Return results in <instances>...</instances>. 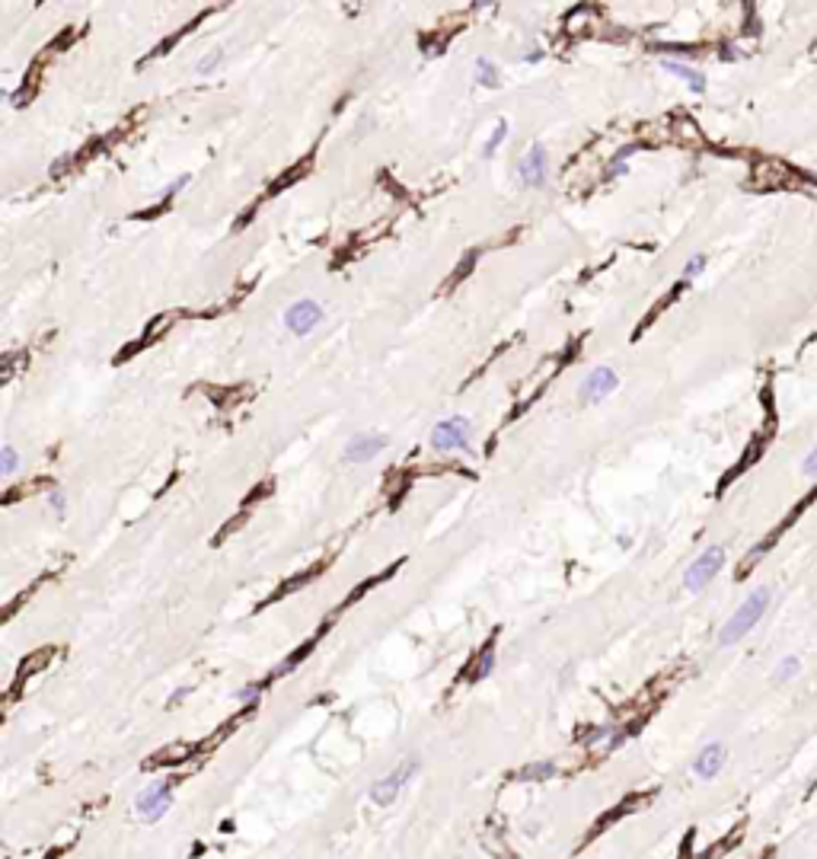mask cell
<instances>
[{"label":"cell","mask_w":817,"mask_h":859,"mask_svg":"<svg viewBox=\"0 0 817 859\" xmlns=\"http://www.w3.org/2000/svg\"><path fill=\"white\" fill-rule=\"evenodd\" d=\"M476 83H479V87H488V90H495L498 83H502V77H498V67L492 64V61L479 58V61H476Z\"/></svg>","instance_id":"obj_15"},{"label":"cell","mask_w":817,"mask_h":859,"mask_svg":"<svg viewBox=\"0 0 817 859\" xmlns=\"http://www.w3.org/2000/svg\"><path fill=\"white\" fill-rule=\"evenodd\" d=\"M629 732L626 728H613V725H600V728H594L591 735H585L581 741L587 744V748H603V751H613L616 744H623V738H626Z\"/></svg>","instance_id":"obj_11"},{"label":"cell","mask_w":817,"mask_h":859,"mask_svg":"<svg viewBox=\"0 0 817 859\" xmlns=\"http://www.w3.org/2000/svg\"><path fill=\"white\" fill-rule=\"evenodd\" d=\"M801 473H805V476H817V447L811 451L808 457H805V463H801Z\"/></svg>","instance_id":"obj_25"},{"label":"cell","mask_w":817,"mask_h":859,"mask_svg":"<svg viewBox=\"0 0 817 859\" xmlns=\"http://www.w3.org/2000/svg\"><path fill=\"white\" fill-rule=\"evenodd\" d=\"M725 760H728L725 744H722V741H712V744H706V748L696 754L693 773H696L699 779H715L718 773H722V767H725Z\"/></svg>","instance_id":"obj_8"},{"label":"cell","mask_w":817,"mask_h":859,"mask_svg":"<svg viewBox=\"0 0 817 859\" xmlns=\"http://www.w3.org/2000/svg\"><path fill=\"white\" fill-rule=\"evenodd\" d=\"M616 383H619L616 371H610V368H594V371L587 374L585 383H581L578 397L585 399V403H597V399H603L607 393H613Z\"/></svg>","instance_id":"obj_7"},{"label":"cell","mask_w":817,"mask_h":859,"mask_svg":"<svg viewBox=\"0 0 817 859\" xmlns=\"http://www.w3.org/2000/svg\"><path fill=\"white\" fill-rule=\"evenodd\" d=\"M51 508H55L58 514H64V496H61V492H51Z\"/></svg>","instance_id":"obj_28"},{"label":"cell","mask_w":817,"mask_h":859,"mask_svg":"<svg viewBox=\"0 0 817 859\" xmlns=\"http://www.w3.org/2000/svg\"><path fill=\"white\" fill-rule=\"evenodd\" d=\"M320 320H322V307L316 304V300H297V304L284 314V326H288L294 336H306V332H313Z\"/></svg>","instance_id":"obj_6"},{"label":"cell","mask_w":817,"mask_h":859,"mask_svg":"<svg viewBox=\"0 0 817 859\" xmlns=\"http://www.w3.org/2000/svg\"><path fill=\"white\" fill-rule=\"evenodd\" d=\"M221 58H223V51H221V48L211 51L208 58L199 61V71H201V74H211V71H217V61H221Z\"/></svg>","instance_id":"obj_24"},{"label":"cell","mask_w":817,"mask_h":859,"mask_svg":"<svg viewBox=\"0 0 817 859\" xmlns=\"http://www.w3.org/2000/svg\"><path fill=\"white\" fill-rule=\"evenodd\" d=\"M540 58H543V51H540V48H537V51H527V55H524V61H527V64H533V61H540Z\"/></svg>","instance_id":"obj_29"},{"label":"cell","mask_w":817,"mask_h":859,"mask_svg":"<svg viewBox=\"0 0 817 859\" xmlns=\"http://www.w3.org/2000/svg\"><path fill=\"white\" fill-rule=\"evenodd\" d=\"M636 150H639V144H626V147H619V150H616V157H613V160H623V163H626V160L632 157Z\"/></svg>","instance_id":"obj_27"},{"label":"cell","mask_w":817,"mask_h":859,"mask_svg":"<svg viewBox=\"0 0 817 859\" xmlns=\"http://www.w3.org/2000/svg\"><path fill=\"white\" fill-rule=\"evenodd\" d=\"M798 671H801V661L795 658V655H785V658L776 664V671H773V680L785 684V680H792L795 674H798Z\"/></svg>","instance_id":"obj_18"},{"label":"cell","mask_w":817,"mask_h":859,"mask_svg":"<svg viewBox=\"0 0 817 859\" xmlns=\"http://www.w3.org/2000/svg\"><path fill=\"white\" fill-rule=\"evenodd\" d=\"M51 655H55V649H42V652H35L29 661H23V664H19V671H17V680H19V684L33 678L35 671H42V668H45V664H48V661H51Z\"/></svg>","instance_id":"obj_14"},{"label":"cell","mask_w":817,"mask_h":859,"mask_svg":"<svg viewBox=\"0 0 817 859\" xmlns=\"http://www.w3.org/2000/svg\"><path fill=\"white\" fill-rule=\"evenodd\" d=\"M492 664H495V655H492V645H486V649H482V652H479L476 664H472V668H470V674H466V678H472V680L486 678L488 671H492Z\"/></svg>","instance_id":"obj_19"},{"label":"cell","mask_w":817,"mask_h":859,"mask_svg":"<svg viewBox=\"0 0 817 859\" xmlns=\"http://www.w3.org/2000/svg\"><path fill=\"white\" fill-rule=\"evenodd\" d=\"M0 457H3V460H0V473H3V476H13V470H17V463H19L17 451H13V447H3Z\"/></svg>","instance_id":"obj_22"},{"label":"cell","mask_w":817,"mask_h":859,"mask_svg":"<svg viewBox=\"0 0 817 859\" xmlns=\"http://www.w3.org/2000/svg\"><path fill=\"white\" fill-rule=\"evenodd\" d=\"M664 71H670L674 77H680V80H686L690 83V90L693 93H702L706 90V77L699 74V71H693L690 64H683V61H674V58H664Z\"/></svg>","instance_id":"obj_12"},{"label":"cell","mask_w":817,"mask_h":859,"mask_svg":"<svg viewBox=\"0 0 817 859\" xmlns=\"http://www.w3.org/2000/svg\"><path fill=\"white\" fill-rule=\"evenodd\" d=\"M434 451H466L470 447V422L466 419H444L431 431Z\"/></svg>","instance_id":"obj_4"},{"label":"cell","mask_w":817,"mask_h":859,"mask_svg":"<svg viewBox=\"0 0 817 859\" xmlns=\"http://www.w3.org/2000/svg\"><path fill=\"white\" fill-rule=\"evenodd\" d=\"M256 696H259V687H256V684H249V687H243V690L237 694V700L249 703V700H256Z\"/></svg>","instance_id":"obj_26"},{"label":"cell","mask_w":817,"mask_h":859,"mask_svg":"<svg viewBox=\"0 0 817 859\" xmlns=\"http://www.w3.org/2000/svg\"><path fill=\"white\" fill-rule=\"evenodd\" d=\"M520 182L524 186H530V189H543L546 186V147H540V144H533V147L527 150V157L520 160Z\"/></svg>","instance_id":"obj_9"},{"label":"cell","mask_w":817,"mask_h":859,"mask_svg":"<svg viewBox=\"0 0 817 859\" xmlns=\"http://www.w3.org/2000/svg\"><path fill=\"white\" fill-rule=\"evenodd\" d=\"M415 770H419V763H403V767H396L389 777H383V779H377V783L371 786V799H374V805H383L387 808L389 802L396 799L399 795V789H403L405 783H409V777H412Z\"/></svg>","instance_id":"obj_5"},{"label":"cell","mask_w":817,"mask_h":859,"mask_svg":"<svg viewBox=\"0 0 817 859\" xmlns=\"http://www.w3.org/2000/svg\"><path fill=\"white\" fill-rule=\"evenodd\" d=\"M504 134H508V125L498 122V125H495V132H492V138H488V144H486V157H495V150L502 147Z\"/></svg>","instance_id":"obj_21"},{"label":"cell","mask_w":817,"mask_h":859,"mask_svg":"<svg viewBox=\"0 0 817 859\" xmlns=\"http://www.w3.org/2000/svg\"><path fill=\"white\" fill-rule=\"evenodd\" d=\"M722 566H725V550H722V546H709L706 553H699L693 562H690V569H686V575H683L686 591H693V595L702 591V588L718 575Z\"/></svg>","instance_id":"obj_2"},{"label":"cell","mask_w":817,"mask_h":859,"mask_svg":"<svg viewBox=\"0 0 817 859\" xmlns=\"http://www.w3.org/2000/svg\"><path fill=\"white\" fill-rule=\"evenodd\" d=\"M383 447H387V438H383V435H358V438L348 441L345 460H351V463L374 460V457H377V451H383Z\"/></svg>","instance_id":"obj_10"},{"label":"cell","mask_w":817,"mask_h":859,"mask_svg":"<svg viewBox=\"0 0 817 859\" xmlns=\"http://www.w3.org/2000/svg\"><path fill=\"white\" fill-rule=\"evenodd\" d=\"M189 754H192L189 744H169V748H163L157 757L150 760V767H154V763H157V767H163V763H176V760H185Z\"/></svg>","instance_id":"obj_16"},{"label":"cell","mask_w":817,"mask_h":859,"mask_svg":"<svg viewBox=\"0 0 817 859\" xmlns=\"http://www.w3.org/2000/svg\"><path fill=\"white\" fill-rule=\"evenodd\" d=\"M553 777H556V763H553V760L527 763L524 770L514 773V779H520V783H546V779H553Z\"/></svg>","instance_id":"obj_13"},{"label":"cell","mask_w":817,"mask_h":859,"mask_svg":"<svg viewBox=\"0 0 817 859\" xmlns=\"http://www.w3.org/2000/svg\"><path fill=\"white\" fill-rule=\"evenodd\" d=\"M476 259H479V249H470V253L463 256V262L457 265V272L450 275V281H447V288H454V284H457V281H460V278H466V275H470V269H472V265H476Z\"/></svg>","instance_id":"obj_20"},{"label":"cell","mask_w":817,"mask_h":859,"mask_svg":"<svg viewBox=\"0 0 817 859\" xmlns=\"http://www.w3.org/2000/svg\"><path fill=\"white\" fill-rule=\"evenodd\" d=\"M769 588H753L751 595L744 597V604L737 607L731 617H728V623L722 626V633H718V642L722 645H735V642H741L747 633H751L753 626H757L760 620H763V613H766V607H769Z\"/></svg>","instance_id":"obj_1"},{"label":"cell","mask_w":817,"mask_h":859,"mask_svg":"<svg viewBox=\"0 0 817 859\" xmlns=\"http://www.w3.org/2000/svg\"><path fill=\"white\" fill-rule=\"evenodd\" d=\"M702 269H706V256H702V253H696V256L683 265V281H690V278H696V275H702Z\"/></svg>","instance_id":"obj_23"},{"label":"cell","mask_w":817,"mask_h":859,"mask_svg":"<svg viewBox=\"0 0 817 859\" xmlns=\"http://www.w3.org/2000/svg\"><path fill=\"white\" fill-rule=\"evenodd\" d=\"M173 805V779H160L150 783L144 793L138 795V815L144 821H160Z\"/></svg>","instance_id":"obj_3"},{"label":"cell","mask_w":817,"mask_h":859,"mask_svg":"<svg viewBox=\"0 0 817 859\" xmlns=\"http://www.w3.org/2000/svg\"><path fill=\"white\" fill-rule=\"evenodd\" d=\"M773 540H776V534H769L766 540H760V543L753 546L751 553L744 556V562H741V569H737V572H741V575H744V572H751V566H757V562L763 559V556H766V550H769V546H773Z\"/></svg>","instance_id":"obj_17"}]
</instances>
